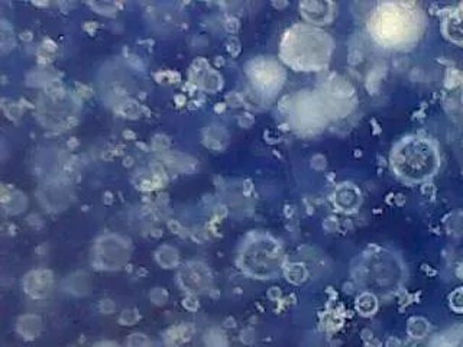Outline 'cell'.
Wrapping results in <instances>:
<instances>
[{"label": "cell", "instance_id": "6da1fadb", "mask_svg": "<svg viewBox=\"0 0 463 347\" xmlns=\"http://www.w3.org/2000/svg\"><path fill=\"white\" fill-rule=\"evenodd\" d=\"M369 33L385 48H409L416 44L424 30L423 11L409 2H387L374 9Z\"/></svg>", "mask_w": 463, "mask_h": 347}, {"label": "cell", "instance_id": "7a4b0ae2", "mask_svg": "<svg viewBox=\"0 0 463 347\" xmlns=\"http://www.w3.org/2000/svg\"><path fill=\"white\" fill-rule=\"evenodd\" d=\"M102 347H109V346H107V344H105V346H102ZM110 347H115V346H110Z\"/></svg>", "mask_w": 463, "mask_h": 347}]
</instances>
